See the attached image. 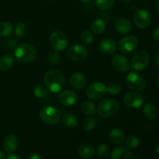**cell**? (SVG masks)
Instances as JSON below:
<instances>
[{"label": "cell", "mask_w": 159, "mask_h": 159, "mask_svg": "<svg viewBox=\"0 0 159 159\" xmlns=\"http://www.w3.org/2000/svg\"><path fill=\"white\" fill-rule=\"evenodd\" d=\"M44 83L50 92L57 93L61 91L65 85V79L63 74L56 69L49 70L44 75Z\"/></svg>", "instance_id": "6da1fadb"}, {"label": "cell", "mask_w": 159, "mask_h": 159, "mask_svg": "<svg viewBox=\"0 0 159 159\" xmlns=\"http://www.w3.org/2000/svg\"><path fill=\"white\" fill-rule=\"evenodd\" d=\"M14 56L19 62L30 63L37 59V51L36 48L30 43H21L16 48Z\"/></svg>", "instance_id": "7a4b0ae2"}, {"label": "cell", "mask_w": 159, "mask_h": 159, "mask_svg": "<svg viewBox=\"0 0 159 159\" xmlns=\"http://www.w3.org/2000/svg\"><path fill=\"white\" fill-rule=\"evenodd\" d=\"M120 109V103L114 99H106L98 106V114L103 118H109L116 114Z\"/></svg>", "instance_id": "3957f363"}, {"label": "cell", "mask_w": 159, "mask_h": 159, "mask_svg": "<svg viewBox=\"0 0 159 159\" xmlns=\"http://www.w3.org/2000/svg\"><path fill=\"white\" fill-rule=\"evenodd\" d=\"M61 113L57 108L51 106L44 107L40 110V118L43 123L49 125H54L60 121Z\"/></svg>", "instance_id": "277c9868"}, {"label": "cell", "mask_w": 159, "mask_h": 159, "mask_svg": "<svg viewBox=\"0 0 159 159\" xmlns=\"http://www.w3.org/2000/svg\"><path fill=\"white\" fill-rule=\"evenodd\" d=\"M149 54L144 50H139L134 54L131 60V67L138 71H143L149 64Z\"/></svg>", "instance_id": "5b68a950"}, {"label": "cell", "mask_w": 159, "mask_h": 159, "mask_svg": "<svg viewBox=\"0 0 159 159\" xmlns=\"http://www.w3.org/2000/svg\"><path fill=\"white\" fill-rule=\"evenodd\" d=\"M50 42L54 51H63L68 45V39L65 33L61 30L54 31L50 36Z\"/></svg>", "instance_id": "8992f818"}, {"label": "cell", "mask_w": 159, "mask_h": 159, "mask_svg": "<svg viewBox=\"0 0 159 159\" xmlns=\"http://www.w3.org/2000/svg\"><path fill=\"white\" fill-rule=\"evenodd\" d=\"M126 84L128 88L135 92L142 91L146 85L144 78L135 72H130L127 75L126 78Z\"/></svg>", "instance_id": "52a82bcc"}, {"label": "cell", "mask_w": 159, "mask_h": 159, "mask_svg": "<svg viewBox=\"0 0 159 159\" xmlns=\"http://www.w3.org/2000/svg\"><path fill=\"white\" fill-rule=\"evenodd\" d=\"M138 40L133 35L126 36L120 40L118 46L123 54H130L134 52L138 47Z\"/></svg>", "instance_id": "ba28073f"}, {"label": "cell", "mask_w": 159, "mask_h": 159, "mask_svg": "<svg viewBox=\"0 0 159 159\" xmlns=\"http://www.w3.org/2000/svg\"><path fill=\"white\" fill-rule=\"evenodd\" d=\"M134 22L140 29H145L152 22V16L146 9H138L134 15Z\"/></svg>", "instance_id": "9c48e42d"}, {"label": "cell", "mask_w": 159, "mask_h": 159, "mask_svg": "<svg viewBox=\"0 0 159 159\" xmlns=\"http://www.w3.org/2000/svg\"><path fill=\"white\" fill-rule=\"evenodd\" d=\"M89 51L83 45H74L68 48L67 51L68 58L74 61H82L88 56Z\"/></svg>", "instance_id": "30bf717a"}, {"label": "cell", "mask_w": 159, "mask_h": 159, "mask_svg": "<svg viewBox=\"0 0 159 159\" xmlns=\"http://www.w3.org/2000/svg\"><path fill=\"white\" fill-rule=\"evenodd\" d=\"M124 102L126 107L130 109H138L142 106L144 97L138 92H129L124 97Z\"/></svg>", "instance_id": "8fae6325"}, {"label": "cell", "mask_w": 159, "mask_h": 159, "mask_svg": "<svg viewBox=\"0 0 159 159\" xmlns=\"http://www.w3.org/2000/svg\"><path fill=\"white\" fill-rule=\"evenodd\" d=\"M107 93V87L101 82H94L88 87L86 95L93 100H98L104 96Z\"/></svg>", "instance_id": "7c38bea8"}, {"label": "cell", "mask_w": 159, "mask_h": 159, "mask_svg": "<svg viewBox=\"0 0 159 159\" xmlns=\"http://www.w3.org/2000/svg\"><path fill=\"white\" fill-rule=\"evenodd\" d=\"M57 99L61 105L71 107L77 102L78 96L72 90H65L59 93Z\"/></svg>", "instance_id": "4fadbf2b"}, {"label": "cell", "mask_w": 159, "mask_h": 159, "mask_svg": "<svg viewBox=\"0 0 159 159\" xmlns=\"http://www.w3.org/2000/svg\"><path fill=\"white\" fill-rule=\"evenodd\" d=\"M112 65L115 70L120 72H125L130 68V62L128 59L122 54H116L113 57Z\"/></svg>", "instance_id": "5bb4252c"}, {"label": "cell", "mask_w": 159, "mask_h": 159, "mask_svg": "<svg viewBox=\"0 0 159 159\" xmlns=\"http://www.w3.org/2000/svg\"><path fill=\"white\" fill-rule=\"evenodd\" d=\"M70 83L75 89H83L86 85V78L82 73L75 72L70 77Z\"/></svg>", "instance_id": "9a60e30c"}, {"label": "cell", "mask_w": 159, "mask_h": 159, "mask_svg": "<svg viewBox=\"0 0 159 159\" xmlns=\"http://www.w3.org/2000/svg\"><path fill=\"white\" fill-rule=\"evenodd\" d=\"M99 50L106 54H110L115 52L116 50V43L113 39L105 38L99 43Z\"/></svg>", "instance_id": "2e32d148"}, {"label": "cell", "mask_w": 159, "mask_h": 159, "mask_svg": "<svg viewBox=\"0 0 159 159\" xmlns=\"http://www.w3.org/2000/svg\"><path fill=\"white\" fill-rule=\"evenodd\" d=\"M115 28L121 34H127L131 30V23L125 17H120L115 22Z\"/></svg>", "instance_id": "e0dca14e"}, {"label": "cell", "mask_w": 159, "mask_h": 159, "mask_svg": "<svg viewBox=\"0 0 159 159\" xmlns=\"http://www.w3.org/2000/svg\"><path fill=\"white\" fill-rule=\"evenodd\" d=\"M18 147V139L13 134H9L5 138L3 141V148L7 153H12Z\"/></svg>", "instance_id": "ac0fdd59"}, {"label": "cell", "mask_w": 159, "mask_h": 159, "mask_svg": "<svg viewBox=\"0 0 159 159\" xmlns=\"http://www.w3.org/2000/svg\"><path fill=\"white\" fill-rule=\"evenodd\" d=\"M109 139L113 144L120 145L125 141V135L120 128H113L109 133Z\"/></svg>", "instance_id": "d6986e66"}, {"label": "cell", "mask_w": 159, "mask_h": 159, "mask_svg": "<svg viewBox=\"0 0 159 159\" xmlns=\"http://www.w3.org/2000/svg\"><path fill=\"white\" fill-rule=\"evenodd\" d=\"M111 159H135L133 154L126 148L119 147L113 151Z\"/></svg>", "instance_id": "ffe728a7"}, {"label": "cell", "mask_w": 159, "mask_h": 159, "mask_svg": "<svg viewBox=\"0 0 159 159\" xmlns=\"http://www.w3.org/2000/svg\"><path fill=\"white\" fill-rule=\"evenodd\" d=\"M78 155L82 158L89 159L92 158L95 155V149L92 145L88 144H84L79 146L78 148Z\"/></svg>", "instance_id": "44dd1931"}, {"label": "cell", "mask_w": 159, "mask_h": 159, "mask_svg": "<svg viewBox=\"0 0 159 159\" xmlns=\"http://www.w3.org/2000/svg\"><path fill=\"white\" fill-rule=\"evenodd\" d=\"M62 121H63V124L67 127L71 129L75 128L78 126V124H79L77 116L71 113H65L64 116H62Z\"/></svg>", "instance_id": "7402d4cb"}, {"label": "cell", "mask_w": 159, "mask_h": 159, "mask_svg": "<svg viewBox=\"0 0 159 159\" xmlns=\"http://www.w3.org/2000/svg\"><path fill=\"white\" fill-rule=\"evenodd\" d=\"M143 114L147 119L150 120H153L157 117L158 115V110L156 107L152 103H146L143 107Z\"/></svg>", "instance_id": "603a6c76"}, {"label": "cell", "mask_w": 159, "mask_h": 159, "mask_svg": "<svg viewBox=\"0 0 159 159\" xmlns=\"http://www.w3.org/2000/svg\"><path fill=\"white\" fill-rule=\"evenodd\" d=\"M14 63V58L11 54H3L0 57V69L2 71H8L12 67Z\"/></svg>", "instance_id": "cb8c5ba5"}, {"label": "cell", "mask_w": 159, "mask_h": 159, "mask_svg": "<svg viewBox=\"0 0 159 159\" xmlns=\"http://www.w3.org/2000/svg\"><path fill=\"white\" fill-rule=\"evenodd\" d=\"M81 110L84 114L92 116L96 113V107L92 101L84 100L81 104Z\"/></svg>", "instance_id": "d4e9b609"}, {"label": "cell", "mask_w": 159, "mask_h": 159, "mask_svg": "<svg viewBox=\"0 0 159 159\" xmlns=\"http://www.w3.org/2000/svg\"><path fill=\"white\" fill-rule=\"evenodd\" d=\"M106 29H107V24L102 19H97L94 20L91 24L92 31L96 34H102V33L105 32Z\"/></svg>", "instance_id": "484cf974"}, {"label": "cell", "mask_w": 159, "mask_h": 159, "mask_svg": "<svg viewBox=\"0 0 159 159\" xmlns=\"http://www.w3.org/2000/svg\"><path fill=\"white\" fill-rule=\"evenodd\" d=\"M12 24L9 22L2 21L0 22V37H5L9 36L12 32Z\"/></svg>", "instance_id": "4316f807"}, {"label": "cell", "mask_w": 159, "mask_h": 159, "mask_svg": "<svg viewBox=\"0 0 159 159\" xmlns=\"http://www.w3.org/2000/svg\"><path fill=\"white\" fill-rule=\"evenodd\" d=\"M95 3L98 9L101 10H108L113 7L115 0H95Z\"/></svg>", "instance_id": "83f0119b"}, {"label": "cell", "mask_w": 159, "mask_h": 159, "mask_svg": "<svg viewBox=\"0 0 159 159\" xmlns=\"http://www.w3.org/2000/svg\"><path fill=\"white\" fill-rule=\"evenodd\" d=\"M140 141L138 138L135 135H130L126 140V147L129 150H134L138 147Z\"/></svg>", "instance_id": "f1b7e54d"}, {"label": "cell", "mask_w": 159, "mask_h": 159, "mask_svg": "<svg viewBox=\"0 0 159 159\" xmlns=\"http://www.w3.org/2000/svg\"><path fill=\"white\" fill-rule=\"evenodd\" d=\"M14 31H15V34L17 37H23L27 34V26L23 22H19L16 24Z\"/></svg>", "instance_id": "f546056e"}, {"label": "cell", "mask_w": 159, "mask_h": 159, "mask_svg": "<svg viewBox=\"0 0 159 159\" xmlns=\"http://www.w3.org/2000/svg\"><path fill=\"white\" fill-rule=\"evenodd\" d=\"M34 94L39 99L44 98L48 95V89L41 84H37L34 88Z\"/></svg>", "instance_id": "4dcf8cb0"}, {"label": "cell", "mask_w": 159, "mask_h": 159, "mask_svg": "<svg viewBox=\"0 0 159 159\" xmlns=\"http://www.w3.org/2000/svg\"><path fill=\"white\" fill-rule=\"evenodd\" d=\"M81 41L85 45H90L93 42V34L90 30H85L80 36Z\"/></svg>", "instance_id": "1f68e13d"}, {"label": "cell", "mask_w": 159, "mask_h": 159, "mask_svg": "<svg viewBox=\"0 0 159 159\" xmlns=\"http://www.w3.org/2000/svg\"><path fill=\"white\" fill-rule=\"evenodd\" d=\"M83 127L87 131H93L96 127V120L92 116L85 118L83 122Z\"/></svg>", "instance_id": "d6a6232c"}, {"label": "cell", "mask_w": 159, "mask_h": 159, "mask_svg": "<svg viewBox=\"0 0 159 159\" xmlns=\"http://www.w3.org/2000/svg\"><path fill=\"white\" fill-rule=\"evenodd\" d=\"M61 56L59 54V53L57 51H54L53 52H51L49 54L48 58V62L51 66H54V65H57L58 62L60 61Z\"/></svg>", "instance_id": "836d02e7"}, {"label": "cell", "mask_w": 159, "mask_h": 159, "mask_svg": "<svg viewBox=\"0 0 159 159\" xmlns=\"http://www.w3.org/2000/svg\"><path fill=\"white\" fill-rule=\"evenodd\" d=\"M122 90V87L118 83H111L107 87V92L111 95H117Z\"/></svg>", "instance_id": "e575fe53"}, {"label": "cell", "mask_w": 159, "mask_h": 159, "mask_svg": "<svg viewBox=\"0 0 159 159\" xmlns=\"http://www.w3.org/2000/svg\"><path fill=\"white\" fill-rule=\"evenodd\" d=\"M110 153V147L106 144H101L98 146L96 154L100 157H106Z\"/></svg>", "instance_id": "d590c367"}, {"label": "cell", "mask_w": 159, "mask_h": 159, "mask_svg": "<svg viewBox=\"0 0 159 159\" xmlns=\"http://www.w3.org/2000/svg\"><path fill=\"white\" fill-rule=\"evenodd\" d=\"M153 37L156 41L159 42V26L155 28L153 31Z\"/></svg>", "instance_id": "8d00e7d4"}, {"label": "cell", "mask_w": 159, "mask_h": 159, "mask_svg": "<svg viewBox=\"0 0 159 159\" xmlns=\"http://www.w3.org/2000/svg\"><path fill=\"white\" fill-rule=\"evenodd\" d=\"M27 159H43L41 156H40L39 154H32V155H30L29 157H28Z\"/></svg>", "instance_id": "74e56055"}, {"label": "cell", "mask_w": 159, "mask_h": 159, "mask_svg": "<svg viewBox=\"0 0 159 159\" xmlns=\"http://www.w3.org/2000/svg\"><path fill=\"white\" fill-rule=\"evenodd\" d=\"M155 61L159 66V49L157 50L156 52L155 53Z\"/></svg>", "instance_id": "f35d334b"}, {"label": "cell", "mask_w": 159, "mask_h": 159, "mask_svg": "<svg viewBox=\"0 0 159 159\" xmlns=\"http://www.w3.org/2000/svg\"><path fill=\"white\" fill-rule=\"evenodd\" d=\"M6 159H20V158L19 156H17V155H10V156L8 157Z\"/></svg>", "instance_id": "ab89813d"}, {"label": "cell", "mask_w": 159, "mask_h": 159, "mask_svg": "<svg viewBox=\"0 0 159 159\" xmlns=\"http://www.w3.org/2000/svg\"><path fill=\"white\" fill-rule=\"evenodd\" d=\"M0 159H6V155L2 151H0Z\"/></svg>", "instance_id": "60d3db41"}, {"label": "cell", "mask_w": 159, "mask_h": 159, "mask_svg": "<svg viewBox=\"0 0 159 159\" xmlns=\"http://www.w3.org/2000/svg\"><path fill=\"white\" fill-rule=\"evenodd\" d=\"M156 11L159 15V0L157 1V3H156Z\"/></svg>", "instance_id": "b9f144b4"}, {"label": "cell", "mask_w": 159, "mask_h": 159, "mask_svg": "<svg viewBox=\"0 0 159 159\" xmlns=\"http://www.w3.org/2000/svg\"><path fill=\"white\" fill-rule=\"evenodd\" d=\"M80 1L83 3H89V2H91L93 0H80Z\"/></svg>", "instance_id": "7bdbcfd3"}, {"label": "cell", "mask_w": 159, "mask_h": 159, "mask_svg": "<svg viewBox=\"0 0 159 159\" xmlns=\"http://www.w3.org/2000/svg\"><path fill=\"white\" fill-rule=\"evenodd\" d=\"M120 2H124V3H127V2H130L131 0H120Z\"/></svg>", "instance_id": "ee69618b"}, {"label": "cell", "mask_w": 159, "mask_h": 159, "mask_svg": "<svg viewBox=\"0 0 159 159\" xmlns=\"http://www.w3.org/2000/svg\"><path fill=\"white\" fill-rule=\"evenodd\" d=\"M156 152H157V153L159 154V143L157 144V146H156Z\"/></svg>", "instance_id": "f6af8a7d"}, {"label": "cell", "mask_w": 159, "mask_h": 159, "mask_svg": "<svg viewBox=\"0 0 159 159\" xmlns=\"http://www.w3.org/2000/svg\"><path fill=\"white\" fill-rule=\"evenodd\" d=\"M158 87H159V77H158Z\"/></svg>", "instance_id": "bcb514c9"}, {"label": "cell", "mask_w": 159, "mask_h": 159, "mask_svg": "<svg viewBox=\"0 0 159 159\" xmlns=\"http://www.w3.org/2000/svg\"><path fill=\"white\" fill-rule=\"evenodd\" d=\"M151 1H155V0H151Z\"/></svg>", "instance_id": "7dc6e473"}, {"label": "cell", "mask_w": 159, "mask_h": 159, "mask_svg": "<svg viewBox=\"0 0 159 159\" xmlns=\"http://www.w3.org/2000/svg\"><path fill=\"white\" fill-rule=\"evenodd\" d=\"M158 113H159V110H158Z\"/></svg>", "instance_id": "c3c4849f"}, {"label": "cell", "mask_w": 159, "mask_h": 159, "mask_svg": "<svg viewBox=\"0 0 159 159\" xmlns=\"http://www.w3.org/2000/svg\"><path fill=\"white\" fill-rule=\"evenodd\" d=\"M158 159H159V158H158Z\"/></svg>", "instance_id": "681fc988"}]
</instances>
